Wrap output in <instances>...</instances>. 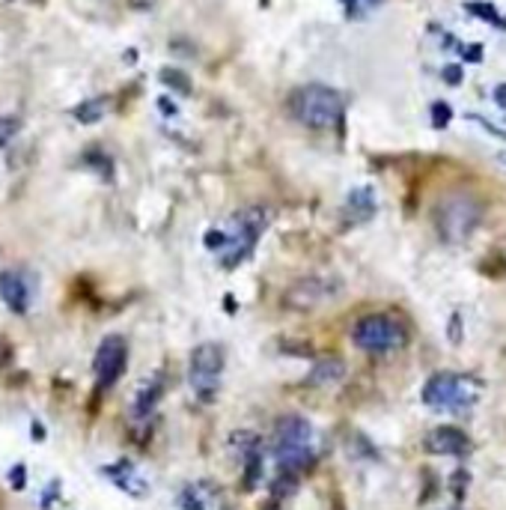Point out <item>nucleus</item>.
I'll return each mask as SVG.
<instances>
[{
  "mask_svg": "<svg viewBox=\"0 0 506 510\" xmlns=\"http://www.w3.org/2000/svg\"><path fill=\"white\" fill-rule=\"evenodd\" d=\"M289 114L307 129H334L343 117V96L325 84H304L289 96Z\"/></svg>",
  "mask_w": 506,
  "mask_h": 510,
  "instance_id": "f257e3e1",
  "label": "nucleus"
},
{
  "mask_svg": "<svg viewBox=\"0 0 506 510\" xmlns=\"http://www.w3.org/2000/svg\"><path fill=\"white\" fill-rule=\"evenodd\" d=\"M313 427H310V421L307 418H301V415H283L280 421H277V427H274V459H277V466H280V471H292V475H298V471L304 468H310L313 466Z\"/></svg>",
  "mask_w": 506,
  "mask_h": 510,
  "instance_id": "f03ea898",
  "label": "nucleus"
},
{
  "mask_svg": "<svg viewBox=\"0 0 506 510\" xmlns=\"http://www.w3.org/2000/svg\"><path fill=\"white\" fill-rule=\"evenodd\" d=\"M265 227H268V209H265V206H247V209H242V212H235L230 218V224L223 227L226 245H223V251L218 254L221 266L223 269H235V266H242L245 260H250L253 248H257V242H259V236L265 233Z\"/></svg>",
  "mask_w": 506,
  "mask_h": 510,
  "instance_id": "7ed1b4c3",
  "label": "nucleus"
},
{
  "mask_svg": "<svg viewBox=\"0 0 506 510\" xmlns=\"http://www.w3.org/2000/svg\"><path fill=\"white\" fill-rule=\"evenodd\" d=\"M351 340L366 352H394L408 343V331L402 322L387 314H370L361 317L351 329Z\"/></svg>",
  "mask_w": 506,
  "mask_h": 510,
  "instance_id": "20e7f679",
  "label": "nucleus"
},
{
  "mask_svg": "<svg viewBox=\"0 0 506 510\" xmlns=\"http://www.w3.org/2000/svg\"><path fill=\"white\" fill-rule=\"evenodd\" d=\"M223 362L226 358L218 343L194 346L191 362H188V382H191V391L200 397V403H214V397L221 391Z\"/></svg>",
  "mask_w": 506,
  "mask_h": 510,
  "instance_id": "39448f33",
  "label": "nucleus"
},
{
  "mask_svg": "<svg viewBox=\"0 0 506 510\" xmlns=\"http://www.w3.org/2000/svg\"><path fill=\"white\" fill-rule=\"evenodd\" d=\"M479 215H483V209L479 203L474 200L471 194H450L441 200L438 206V230L444 239H465V236H471L474 227L479 224Z\"/></svg>",
  "mask_w": 506,
  "mask_h": 510,
  "instance_id": "423d86ee",
  "label": "nucleus"
},
{
  "mask_svg": "<svg viewBox=\"0 0 506 510\" xmlns=\"http://www.w3.org/2000/svg\"><path fill=\"white\" fill-rule=\"evenodd\" d=\"M423 403L432 406V409H441V412H462L474 403V391L462 376L455 373H438L426 382L423 388Z\"/></svg>",
  "mask_w": 506,
  "mask_h": 510,
  "instance_id": "0eeeda50",
  "label": "nucleus"
},
{
  "mask_svg": "<svg viewBox=\"0 0 506 510\" xmlns=\"http://www.w3.org/2000/svg\"><path fill=\"white\" fill-rule=\"evenodd\" d=\"M125 364H129V343H125L119 334H108L93 355L96 385L98 388H113L125 373Z\"/></svg>",
  "mask_w": 506,
  "mask_h": 510,
  "instance_id": "6e6552de",
  "label": "nucleus"
},
{
  "mask_svg": "<svg viewBox=\"0 0 506 510\" xmlns=\"http://www.w3.org/2000/svg\"><path fill=\"white\" fill-rule=\"evenodd\" d=\"M164 388H167V382H164L161 373H155V376H152L149 382H143L141 391H137V397H134V403H131V418L134 421L152 418V412L158 409L161 397H164Z\"/></svg>",
  "mask_w": 506,
  "mask_h": 510,
  "instance_id": "1a4fd4ad",
  "label": "nucleus"
},
{
  "mask_svg": "<svg viewBox=\"0 0 506 510\" xmlns=\"http://www.w3.org/2000/svg\"><path fill=\"white\" fill-rule=\"evenodd\" d=\"M426 451L444 454V457H459L467 451V436L455 427H438L426 436Z\"/></svg>",
  "mask_w": 506,
  "mask_h": 510,
  "instance_id": "9d476101",
  "label": "nucleus"
},
{
  "mask_svg": "<svg viewBox=\"0 0 506 510\" xmlns=\"http://www.w3.org/2000/svg\"><path fill=\"white\" fill-rule=\"evenodd\" d=\"M0 298L12 314H27L30 298H27V287L18 272H0Z\"/></svg>",
  "mask_w": 506,
  "mask_h": 510,
  "instance_id": "9b49d317",
  "label": "nucleus"
},
{
  "mask_svg": "<svg viewBox=\"0 0 506 510\" xmlns=\"http://www.w3.org/2000/svg\"><path fill=\"white\" fill-rule=\"evenodd\" d=\"M105 475L113 478V483H117L119 490H125L129 495H134V499H143V495L149 492V483H143L141 478L134 475V466L129 463V459H119L117 466H108Z\"/></svg>",
  "mask_w": 506,
  "mask_h": 510,
  "instance_id": "f8f14e48",
  "label": "nucleus"
},
{
  "mask_svg": "<svg viewBox=\"0 0 506 510\" xmlns=\"http://www.w3.org/2000/svg\"><path fill=\"white\" fill-rule=\"evenodd\" d=\"M346 212H349V218L354 224L372 218V212H375V194H372V189H354L349 194V200H346Z\"/></svg>",
  "mask_w": 506,
  "mask_h": 510,
  "instance_id": "ddd939ff",
  "label": "nucleus"
},
{
  "mask_svg": "<svg viewBox=\"0 0 506 510\" xmlns=\"http://www.w3.org/2000/svg\"><path fill=\"white\" fill-rule=\"evenodd\" d=\"M346 376V364L339 362V358H325V362H319L313 370H310V385H334Z\"/></svg>",
  "mask_w": 506,
  "mask_h": 510,
  "instance_id": "4468645a",
  "label": "nucleus"
},
{
  "mask_svg": "<svg viewBox=\"0 0 506 510\" xmlns=\"http://www.w3.org/2000/svg\"><path fill=\"white\" fill-rule=\"evenodd\" d=\"M105 110H108V98H86V102L72 108V117L78 120L81 126H93V122H98L105 117Z\"/></svg>",
  "mask_w": 506,
  "mask_h": 510,
  "instance_id": "2eb2a0df",
  "label": "nucleus"
},
{
  "mask_svg": "<svg viewBox=\"0 0 506 510\" xmlns=\"http://www.w3.org/2000/svg\"><path fill=\"white\" fill-rule=\"evenodd\" d=\"M230 447L245 459V457H250V454H259V451H262V439H259L253 430H235L233 436H230Z\"/></svg>",
  "mask_w": 506,
  "mask_h": 510,
  "instance_id": "dca6fc26",
  "label": "nucleus"
},
{
  "mask_svg": "<svg viewBox=\"0 0 506 510\" xmlns=\"http://www.w3.org/2000/svg\"><path fill=\"white\" fill-rule=\"evenodd\" d=\"M242 468H245V490H253L259 483V478H262V451L245 457Z\"/></svg>",
  "mask_w": 506,
  "mask_h": 510,
  "instance_id": "f3484780",
  "label": "nucleus"
},
{
  "mask_svg": "<svg viewBox=\"0 0 506 510\" xmlns=\"http://www.w3.org/2000/svg\"><path fill=\"white\" fill-rule=\"evenodd\" d=\"M161 81L167 84L170 90L182 93V96H188V93H191V78H188L185 72H179V69H161Z\"/></svg>",
  "mask_w": 506,
  "mask_h": 510,
  "instance_id": "a211bd4d",
  "label": "nucleus"
},
{
  "mask_svg": "<svg viewBox=\"0 0 506 510\" xmlns=\"http://www.w3.org/2000/svg\"><path fill=\"white\" fill-rule=\"evenodd\" d=\"M295 487H298V478L292 475V471H280V478L274 480V487H271V492L277 495V499H283V495H289V492H295Z\"/></svg>",
  "mask_w": 506,
  "mask_h": 510,
  "instance_id": "6ab92c4d",
  "label": "nucleus"
},
{
  "mask_svg": "<svg viewBox=\"0 0 506 510\" xmlns=\"http://www.w3.org/2000/svg\"><path fill=\"white\" fill-rule=\"evenodd\" d=\"M18 132H21V120L18 117H0V146H6Z\"/></svg>",
  "mask_w": 506,
  "mask_h": 510,
  "instance_id": "aec40b11",
  "label": "nucleus"
},
{
  "mask_svg": "<svg viewBox=\"0 0 506 510\" xmlns=\"http://www.w3.org/2000/svg\"><path fill=\"white\" fill-rule=\"evenodd\" d=\"M202 245H206L209 251L221 254V251H223V245H226V233H223V230H209L206 236H202Z\"/></svg>",
  "mask_w": 506,
  "mask_h": 510,
  "instance_id": "412c9836",
  "label": "nucleus"
},
{
  "mask_svg": "<svg viewBox=\"0 0 506 510\" xmlns=\"http://www.w3.org/2000/svg\"><path fill=\"white\" fill-rule=\"evenodd\" d=\"M450 114H453L450 105L435 102V105H432V126H435V129H444L447 122H450Z\"/></svg>",
  "mask_w": 506,
  "mask_h": 510,
  "instance_id": "4be33fe9",
  "label": "nucleus"
},
{
  "mask_svg": "<svg viewBox=\"0 0 506 510\" xmlns=\"http://www.w3.org/2000/svg\"><path fill=\"white\" fill-rule=\"evenodd\" d=\"M9 483H12V490H18V492L27 487V466H24V463L12 466V471H9Z\"/></svg>",
  "mask_w": 506,
  "mask_h": 510,
  "instance_id": "5701e85b",
  "label": "nucleus"
},
{
  "mask_svg": "<svg viewBox=\"0 0 506 510\" xmlns=\"http://www.w3.org/2000/svg\"><path fill=\"white\" fill-rule=\"evenodd\" d=\"M179 504H182L185 510H206V507H202V502L197 499V492H194V490H185V492H182V499H179Z\"/></svg>",
  "mask_w": 506,
  "mask_h": 510,
  "instance_id": "b1692460",
  "label": "nucleus"
},
{
  "mask_svg": "<svg viewBox=\"0 0 506 510\" xmlns=\"http://www.w3.org/2000/svg\"><path fill=\"white\" fill-rule=\"evenodd\" d=\"M378 0H343V6L351 12V15H358V12H363V9H370V6H375Z\"/></svg>",
  "mask_w": 506,
  "mask_h": 510,
  "instance_id": "393cba45",
  "label": "nucleus"
},
{
  "mask_svg": "<svg viewBox=\"0 0 506 510\" xmlns=\"http://www.w3.org/2000/svg\"><path fill=\"white\" fill-rule=\"evenodd\" d=\"M467 9H471V12H476V15H483L486 21H498V12L491 9V6H486V4H471Z\"/></svg>",
  "mask_w": 506,
  "mask_h": 510,
  "instance_id": "a878e982",
  "label": "nucleus"
},
{
  "mask_svg": "<svg viewBox=\"0 0 506 510\" xmlns=\"http://www.w3.org/2000/svg\"><path fill=\"white\" fill-rule=\"evenodd\" d=\"M158 108H161V114H164V117H176V114H179V108H176V102H173V98H167V96H161V98H158Z\"/></svg>",
  "mask_w": 506,
  "mask_h": 510,
  "instance_id": "bb28decb",
  "label": "nucleus"
},
{
  "mask_svg": "<svg viewBox=\"0 0 506 510\" xmlns=\"http://www.w3.org/2000/svg\"><path fill=\"white\" fill-rule=\"evenodd\" d=\"M57 492H60V483L54 480V483H51V487L45 490V499H42V507H45V510H48L51 504H54V502H57Z\"/></svg>",
  "mask_w": 506,
  "mask_h": 510,
  "instance_id": "cd10ccee",
  "label": "nucleus"
},
{
  "mask_svg": "<svg viewBox=\"0 0 506 510\" xmlns=\"http://www.w3.org/2000/svg\"><path fill=\"white\" fill-rule=\"evenodd\" d=\"M155 4H158V0H129V6H131V9H141V12L152 9Z\"/></svg>",
  "mask_w": 506,
  "mask_h": 510,
  "instance_id": "c85d7f7f",
  "label": "nucleus"
},
{
  "mask_svg": "<svg viewBox=\"0 0 506 510\" xmlns=\"http://www.w3.org/2000/svg\"><path fill=\"white\" fill-rule=\"evenodd\" d=\"M444 78H447L450 84H459V78H462V72H459V66H447V69H444Z\"/></svg>",
  "mask_w": 506,
  "mask_h": 510,
  "instance_id": "c756f323",
  "label": "nucleus"
},
{
  "mask_svg": "<svg viewBox=\"0 0 506 510\" xmlns=\"http://www.w3.org/2000/svg\"><path fill=\"white\" fill-rule=\"evenodd\" d=\"M495 98H498V102H500V105L506 108V84H500L498 90H495Z\"/></svg>",
  "mask_w": 506,
  "mask_h": 510,
  "instance_id": "7c9ffc66",
  "label": "nucleus"
},
{
  "mask_svg": "<svg viewBox=\"0 0 506 510\" xmlns=\"http://www.w3.org/2000/svg\"><path fill=\"white\" fill-rule=\"evenodd\" d=\"M33 439H36V442H42V439H45V430H42V424H33Z\"/></svg>",
  "mask_w": 506,
  "mask_h": 510,
  "instance_id": "2f4dec72",
  "label": "nucleus"
},
{
  "mask_svg": "<svg viewBox=\"0 0 506 510\" xmlns=\"http://www.w3.org/2000/svg\"><path fill=\"white\" fill-rule=\"evenodd\" d=\"M223 302H226V310H230V314H235V298H233L230 293L223 295Z\"/></svg>",
  "mask_w": 506,
  "mask_h": 510,
  "instance_id": "473e14b6",
  "label": "nucleus"
}]
</instances>
